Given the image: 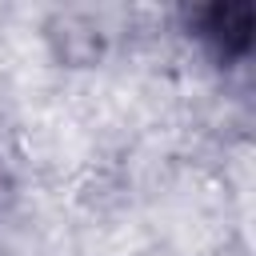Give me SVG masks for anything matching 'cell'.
<instances>
[{
  "mask_svg": "<svg viewBox=\"0 0 256 256\" xmlns=\"http://www.w3.org/2000/svg\"><path fill=\"white\" fill-rule=\"evenodd\" d=\"M200 32L224 52L236 56L252 44V4H212L200 12Z\"/></svg>",
  "mask_w": 256,
  "mask_h": 256,
  "instance_id": "6da1fadb",
  "label": "cell"
},
{
  "mask_svg": "<svg viewBox=\"0 0 256 256\" xmlns=\"http://www.w3.org/2000/svg\"><path fill=\"white\" fill-rule=\"evenodd\" d=\"M52 48L64 64L72 68H84V64H96L100 52H104V32L96 20L88 16H64L52 24Z\"/></svg>",
  "mask_w": 256,
  "mask_h": 256,
  "instance_id": "7a4b0ae2",
  "label": "cell"
}]
</instances>
